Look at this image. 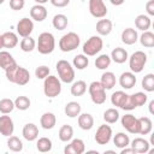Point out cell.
Here are the masks:
<instances>
[{"label":"cell","mask_w":154,"mask_h":154,"mask_svg":"<svg viewBox=\"0 0 154 154\" xmlns=\"http://www.w3.org/2000/svg\"><path fill=\"white\" fill-rule=\"evenodd\" d=\"M36 47H37V51L41 54L52 53L54 51V48H55V40H54L53 34H51L48 31L41 32L38 35V40H37Z\"/></svg>","instance_id":"cell-1"},{"label":"cell","mask_w":154,"mask_h":154,"mask_svg":"<svg viewBox=\"0 0 154 154\" xmlns=\"http://www.w3.org/2000/svg\"><path fill=\"white\" fill-rule=\"evenodd\" d=\"M43 93L47 97H57L61 93V83L60 79L55 76H47L43 82Z\"/></svg>","instance_id":"cell-2"},{"label":"cell","mask_w":154,"mask_h":154,"mask_svg":"<svg viewBox=\"0 0 154 154\" xmlns=\"http://www.w3.org/2000/svg\"><path fill=\"white\" fill-rule=\"evenodd\" d=\"M79 43H81L79 36L76 32L71 31L61 36V38L59 40V48L63 52H72L76 48H78Z\"/></svg>","instance_id":"cell-3"},{"label":"cell","mask_w":154,"mask_h":154,"mask_svg":"<svg viewBox=\"0 0 154 154\" xmlns=\"http://www.w3.org/2000/svg\"><path fill=\"white\" fill-rule=\"evenodd\" d=\"M57 71L59 75V78L64 83H72L75 79V70L71 66V64L67 60H59L57 63Z\"/></svg>","instance_id":"cell-4"},{"label":"cell","mask_w":154,"mask_h":154,"mask_svg":"<svg viewBox=\"0 0 154 154\" xmlns=\"http://www.w3.org/2000/svg\"><path fill=\"white\" fill-rule=\"evenodd\" d=\"M88 90L90 94V99L95 105H102L106 101V89L100 82L97 81L91 82Z\"/></svg>","instance_id":"cell-5"},{"label":"cell","mask_w":154,"mask_h":154,"mask_svg":"<svg viewBox=\"0 0 154 154\" xmlns=\"http://www.w3.org/2000/svg\"><path fill=\"white\" fill-rule=\"evenodd\" d=\"M128 59H129V66H130L131 72L140 73L144 69V65L147 63V54L142 51H136Z\"/></svg>","instance_id":"cell-6"},{"label":"cell","mask_w":154,"mask_h":154,"mask_svg":"<svg viewBox=\"0 0 154 154\" xmlns=\"http://www.w3.org/2000/svg\"><path fill=\"white\" fill-rule=\"evenodd\" d=\"M103 47V41L100 36H90L85 43L83 45V53L87 55V57H93L95 55L96 53H99Z\"/></svg>","instance_id":"cell-7"},{"label":"cell","mask_w":154,"mask_h":154,"mask_svg":"<svg viewBox=\"0 0 154 154\" xmlns=\"http://www.w3.org/2000/svg\"><path fill=\"white\" fill-rule=\"evenodd\" d=\"M112 138V129L109 125H106V124H102L97 128L96 130V134H95V141L97 144L100 146H103V144H107Z\"/></svg>","instance_id":"cell-8"},{"label":"cell","mask_w":154,"mask_h":154,"mask_svg":"<svg viewBox=\"0 0 154 154\" xmlns=\"http://www.w3.org/2000/svg\"><path fill=\"white\" fill-rule=\"evenodd\" d=\"M89 12L95 18H103L107 14V7L103 0H89Z\"/></svg>","instance_id":"cell-9"},{"label":"cell","mask_w":154,"mask_h":154,"mask_svg":"<svg viewBox=\"0 0 154 154\" xmlns=\"http://www.w3.org/2000/svg\"><path fill=\"white\" fill-rule=\"evenodd\" d=\"M122 125L125 130H128L130 134H138V118H136L134 114H125L122 117Z\"/></svg>","instance_id":"cell-10"},{"label":"cell","mask_w":154,"mask_h":154,"mask_svg":"<svg viewBox=\"0 0 154 154\" xmlns=\"http://www.w3.org/2000/svg\"><path fill=\"white\" fill-rule=\"evenodd\" d=\"M14 131V124L10 116H0V134L2 136H11Z\"/></svg>","instance_id":"cell-11"},{"label":"cell","mask_w":154,"mask_h":154,"mask_svg":"<svg viewBox=\"0 0 154 154\" xmlns=\"http://www.w3.org/2000/svg\"><path fill=\"white\" fill-rule=\"evenodd\" d=\"M32 30H34V23L29 18H25L24 17V18H22L17 23V32L22 37L30 36V34L32 32Z\"/></svg>","instance_id":"cell-12"},{"label":"cell","mask_w":154,"mask_h":154,"mask_svg":"<svg viewBox=\"0 0 154 154\" xmlns=\"http://www.w3.org/2000/svg\"><path fill=\"white\" fill-rule=\"evenodd\" d=\"M85 150V144L83 142V140L81 138H75L70 142V144H67L64 148V153L65 154H82Z\"/></svg>","instance_id":"cell-13"},{"label":"cell","mask_w":154,"mask_h":154,"mask_svg":"<svg viewBox=\"0 0 154 154\" xmlns=\"http://www.w3.org/2000/svg\"><path fill=\"white\" fill-rule=\"evenodd\" d=\"M29 81H30V73H29V71L26 69L22 67V66H18L17 70H16V73L13 76L12 83H16L18 85H25Z\"/></svg>","instance_id":"cell-14"},{"label":"cell","mask_w":154,"mask_h":154,"mask_svg":"<svg viewBox=\"0 0 154 154\" xmlns=\"http://www.w3.org/2000/svg\"><path fill=\"white\" fill-rule=\"evenodd\" d=\"M119 84L124 89H131L136 84V76L131 71H125L119 77Z\"/></svg>","instance_id":"cell-15"},{"label":"cell","mask_w":154,"mask_h":154,"mask_svg":"<svg viewBox=\"0 0 154 154\" xmlns=\"http://www.w3.org/2000/svg\"><path fill=\"white\" fill-rule=\"evenodd\" d=\"M22 135L23 137L31 142V141H35L37 137H38V128L34 124V123H28L23 126V130H22Z\"/></svg>","instance_id":"cell-16"},{"label":"cell","mask_w":154,"mask_h":154,"mask_svg":"<svg viewBox=\"0 0 154 154\" xmlns=\"http://www.w3.org/2000/svg\"><path fill=\"white\" fill-rule=\"evenodd\" d=\"M30 17L36 22H42L47 18V8L43 5L36 4L30 8Z\"/></svg>","instance_id":"cell-17"},{"label":"cell","mask_w":154,"mask_h":154,"mask_svg":"<svg viewBox=\"0 0 154 154\" xmlns=\"http://www.w3.org/2000/svg\"><path fill=\"white\" fill-rule=\"evenodd\" d=\"M130 146L135 150V153H147V152H149L150 143L142 137H136L132 140Z\"/></svg>","instance_id":"cell-18"},{"label":"cell","mask_w":154,"mask_h":154,"mask_svg":"<svg viewBox=\"0 0 154 154\" xmlns=\"http://www.w3.org/2000/svg\"><path fill=\"white\" fill-rule=\"evenodd\" d=\"M138 40V35H137V31L132 28H126L123 30L122 32V41L123 43L128 45V46H131L134 43H136Z\"/></svg>","instance_id":"cell-19"},{"label":"cell","mask_w":154,"mask_h":154,"mask_svg":"<svg viewBox=\"0 0 154 154\" xmlns=\"http://www.w3.org/2000/svg\"><path fill=\"white\" fill-rule=\"evenodd\" d=\"M55 123H57V118H55V114L52 112H46L40 118V124L45 130L53 129L55 126Z\"/></svg>","instance_id":"cell-20"},{"label":"cell","mask_w":154,"mask_h":154,"mask_svg":"<svg viewBox=\"0 0 154 154\" xmlns=\"http://www.w3.org/2000/svg\"><path fill=\"white\" fill-rule=\"evenodd\" d=\"M78 125L82 130H90L94 126V118L90 113L78 114Z\"/></svg>","instance_id":"cell-21"},{"label":"cell","mask_w":154,"mask_h":154,"mask_svg":"<svg viewBox=\"0 0 154 154\" xmlns=\"http://www.w3.org/2000/svg\"><path fill=\"white\" fill-rule=\"evenodd\" d=\"M128 58H129V55H128L126 49H124V48H122V47L114 48V49L112 51V53H111V59H112L114 63H117V64H123V63H125V61L128 60Z\"/></svg>","instance_id":"cell-22"},{"label":"cell","mask_w":154,"mask_h":154,"mask_svg":"<svg viewBox=\"0 0 154 154\" xmlns=\"http://www.w3.org/2000/svg\"><path fill=\"white\" fill-rule=\"evenodd\" d=\"M1 36H2V43L5 48H14L18 45V36L12 31H6Z\"/></svg>","instance_id":"cell-23"},{"label":"cell","mask_w":154,"mask_h":154,"mask_svg":"<svg viewBox=\"0 0 154 154\" xmlns=\"http://www.w3.org/2000/svg\"><path fill=\"white\" fill-rule=\"evenodd\" d=\"M153 129V123L148 117L138 118V134L140 135H148Z\"/></svg>","instance_id":"cell-24"},{"label":"cell","mask_w":154,"mask_h":154,"mask_svg":"<svg viewBox=\"0 0 154 154\" xmlns=\"http://www.w3.org/2000/svg\"><path fill=\"white\" fill-rule=\"evenodd\" d=\"M100 83L103 85V88H105L106 90L112 89V88L116 85V75H114L113 72H111V71L103 72L102 76H101Z\"/></svg>","instance_id":"cell-25"},{"label":"cell","mask_w":154,"mask_h":154,"mask_svg":"<svg viewBox=\"0 0 154 154\" xmlns=\"http://www.w3.org/2000/svg\"><path fill=\"white\" fill-rule=\"evenodd\" d=\"M96 31L101 36H107L112 31V22L109 19H100L96 23Z\"/></svg>","instance_id":"cell-26"},{"label":"cell","mask_w":154,"mask_h":154,"mask_svg":"<svg viewBox=\"0 0 154 154\" xmlns=\"http://www.w3.org/2000/svg\"><path fill=\"white\" fill-rule=\"evenodd\" d=\"M65 114L70 118H76L78 117V114L81 113V105L77 102V101H70L66 103L65 108Z\"/></svg>","instance_id":"cell-27"},{"label":"cell","mask_w":154,"mask_h":154,"mask_svg":"<svg viewBox=\"0 0 154 154\" xmlns=\"http://www.w3.org/2000/svg\"><path fill=\"white\" fill-rule=\"evenodd\" d=\"M113 143H114V146H116L117 148L123 149V148L130 146V138H129V136H128L126 134H124V132H118V134H116L114 137H113Z\"/></svg>","instance_id":"cell-28"},{"label":"cell","mask_w":154,"mask_h":154,"mask_svg":"<svg viewBox=\"0 0 154 154\" xmlns=\"http://www.w3.org/2000/svg\"><path fill=\"white\" fill-rule=\"evenodd\" d=\"M52 24H53V26H54L57 30H64V29H66V26H67V24H69V19H67V17H66L65 14L58 13V14H55V16L53 17Z\"/></svg>","instance_id":"cell-29"},{"label":"cell","mask_w":154,"mask_h":154,"mask_svg":"<svg viewBox=\"0 0 154 154\" xmlns=\"http://www.w3.org/2000/svg\"><path fill=\"white\" fill-rule=\"evenodd\" d=\"M16 64V60L14 58L6 51H0V67L6 70L8 69L10 66L14 65Z\"/></svg>","instance_id":"cell-30"},{"label":"cell","mask_w":154,"mask_h":154,"mask_svg":"<svg viewBox=\"0 0 154 154\" xmlns=\"http://www.w3.org/2000/svg\"><path fill=\"white\" fill-rule=\"evenodd\" d=\"M150 24H152L150 18L148 16H146V14H138L136 17V19H135L136 28L140 29V30H142V31H147L150 28Z\"/></svg>","instance_id":"cell-31"},{"label":"cell","mask_w":154,"mask_h":154,"mask_svg":"<svg viewBox=\"0 0 154 154\" xmlns=\"http://www.w3.org/2000/svg\"><path fill=\"white\" fill-rule=\"evenodd\" d=\"M71 94L73 96H82L85 91H87V83L84 81H77V82H73L72 85H71V89H70Z\"/></svg>","instance_id":"cell-32"},{"label":"cell","mask_w":154,"mask_h":154,"mask_svg":"<svg viewBox=\"0 0 154 154\" xmlns=\"http://www.w3.org/2000/svg\"><path fill=\"white\" fill-rule=\"evenodd\" d=\"M59 138H60V141H63V142H69V141H71V138H72V136H73V129H72V126L71 125H67V124H65V125H63L60 129H59Z\"/></svg>","instance_id":"cell-33"},{"label":"cell","mask_w":154,"mask_h":154,"mask_svg":"<svg viewBox=\"0 0 154 154\" xmlns=\"http://www.w3.org/2000/svg\"><path fill=\"white\" fill-rule=\"evenodd\" d=\"M140 42L143 47L152 48L154 47V34L152 31H143V34L140 36Z\"/></svg>","instance_id":"cell-34"},{"label":"cell","mask_w":154,"mask_h":154,"mask_svg":"<svg viewBox=\"0 0 154 154\" xmlns=\"http://www.w3.org/2000/svg\"><path fill=\"white\" fill-rule=\"evenodd\" d=\"M19 46H20V49H22L23 52L29 53V52H31V51L35 49V47H36V41H35L31 36H26V37H23V40L20 41Z\"/></svg>","instance_id":"cell-35"},{"label":"cell","mask_w":154,"mask_h":154,"mask_svg":"<svg viewBox=\"0 0 154 154\" xmlns=\"http://www.w3.org/2000/svg\"><path fill=\"white\" fill-rule=\"evenodd\" d=\"M111 61H112V59H111L109 55H107V54H101V55H99V57L95 59V66H96V69H99V70H106V69L111 65Z\"/></svg>","instance_id":"cell-36"},{"label":"cell","mask_w":154,"mask_h":154,"mask_svg":"<svg viewBox=\"0 0 154 154\" xmlns=\"http://www.w3.org/2000/svg\"><path fill=\"white\" fill-rule=\"evenodd\" d=\"M7 147L12 152H20L23 149V143L17 136L11 135V136H8V140H7Z\"/></svg>","instance_id":"cell-37"},{"label":"cell","mask_w":154,"mask_h":154,"mask_svg":"<svg viewBox=\"0 0 154 154\" xmlns=\"http://www.w3.org/2000/svg\"><path fill=\"white\" fill-rule=\"evenodd\" d=\"M36 148L41 153H47L52 149V141L48 137H41L36 142Z\"/></svg>","instance_id":"cell-38"},{"label":"cell","mask_w":154,"mask_h":154,"mask_svg":"<svg viewBox=\"0 0 154 154\" xmlns=\"http://www.w3.org/2000/svg\"><path fill=\"white\" fill-rule=\"evenodd\" d=\"M119 119V112L116 108H108L103 112V120L108 124H114Z\"/></svg>","instance_id":"cell-39"},{"label":"cell","mask_w":154,"mask_h":154,"mask_svg":"<svg viewBox=\"0 0 154 154\" xmlns=\"http://www.w3.org/2000/svg\"><path fill=\"white\" fill-rule=\"evenodd\" d=\"M89 64V59L87 58L85 54H77L73 58V66L77 70H84Z\"/></svg>","instance_id":"cell-40"},{"label":"cell","mask_w":154,"mask_h":154,"mask_svg":"<svg viewBox=\"0 0 154 154\" xmlns=\"http://www.w3.org/2000/svg\"><path fill=\"white\" fill-rule=\"evenodd\" d=\"M30 103H31L30 99L24 95H20L14 100V107L18 108L19 111H26L30 107Z\"/></svg>","instance_id":"cell-41"},{"label":"cell","mask_w":154,"mask_h":154,"mask_svg":"<svg viewBox=\"0 0 154 154\" xmlns=\"http://www.w3.org/2000/svg\"><path fill=\"white\" fill-rule=\"evenodd\" d=\"M14 109V101L11 99H1L0 100V112L2 114H8Z\"/></svg>","instance_id":"cell-42"},{"label":"cell","mask_w":154,"mask_h":154,"mask_svg":"<svg viewBox=\"0 0 154 154\" xmlns=\"http://www.w3.org/2000/svg\"><path fill=\"white\" fill-rule=\"evenodd\" d=\"M142 88L148 93L154 91V75L153 73H147L142 78Z\"/></svg>","instance_id":"cell-43"},{"label":"cell","mask_w":154,"mask_h":154,"mask_svg":"<svg viewBox=\"0 0 154 154\" xmlns=\"http://www.w3.org/2000/svg\"><path fill=\"white\" fill-rule=\"evenodd\" d=\"M131 97H132V101H134L135 107L143 106V105L147 102V94H144V93H142V91H137V93L132 94Z\"/></svg>","instance_id":"cell-44"},{"label":"cell","mask_w":154,"mask_h":154,"mask_svg":"<svg viewBox=\"0 0 154 154\" xmlns=\"http://www.w3.org/2000/svg\"><path fill=\"white\" fill-rule=\"evenodd\" d=\"M125 95H126V93H124V91H122V90H118V91L113 93L112 96H111V102H112V105L116 106V107H120V103L123 102Z\"/></svg>","instance_id":"cell-45"},{"label":"cell","mask_w":154,"mask_h":154,"mask_svg":"<svg viewBox=\"0 0 154 154\" xmlns=\"http://www.w3.org/2000/svg\"><path fill=\"white\" fill-rule=\"evenodd\" d=\"M119 108H122V109H124V111H131V109L136 108L135 105H134V101H132L131 95H129V94L125 95V97H124L123 102L120 103V107H119Z\"/></svg>","instance_id":"cell-46"},{"label":"cell","mask_w":154,"mask_h":154,"mask_svg":"<svg viewBox=\"0 0 154 154\" xmlns=\"http://www.w3.org/2000/svg\"><path fill=\"white\" fill-rule=\"evenodd\" d=\"M35 75L38 79H45L48 75H49V67L46 65H41L38 67H36L35 70Z\"/></svg>","instance_id":"cell-47"},{"label":"cell","mask_w":154,"mask_h":154,"mask_svg":"<svg viewBox=\"0 0 154 154\" xmlns=\"http://www.w3.org/2000/svg\"><path fill=\"white\" fill-rule=\"evenodd\" d=\"M25 5L24 0H10V7L13 11H20Z\"/></svg>","instance_id":"cell-48"},{"label":"cell","mask_w":154,"mask_h":154,"mask_svg":"<svg viewBox=\"0 0 154 154\" xmlns=\"http://www.w3.org/2000/svg\"><path fill=\"white\" fill-rule=\"evenodd\" d=\"M17 67H18V65H17V63H16L14 65H12V66H10L8 69H6V70H5V73H6V78H7V81L12 82V79H13V76H14V73H16Z\"/></svg>","instance_id":"cell-49"},{"label":"cell","mask_w":154,"mask_h":154,"mask_svg":"<svg viewBox=\"0 0 154 154\" xmlns=\"http://www.w3.org/2000/svg\"><path fill=\"white\" fill-rule=\"evenodd\" d=\"M49 1H51V4H52L53 6H55V7H65V6H67L69 2H70V0H49Z\"/></svg>","instance_id":"cell-50"},{"label":"cell","mask_w":154,"mask_h":154,"mask_svg":"<svg viewBox=\"0 0 154 154\" xmlns=\"http://www.w3.org/2000/svg\"><path fill=\"white\" fill-rule=\"evenodd\" d=\"M146 11L149 16H154V0H149L146 4Z\"/></svg>","instance_id":"cell-51"},{"label":"cell","mask_w":154,"mask_h":154,"mask_svg":"<svg viewBox=\"0 0 154 154\" xmlns=\"http://www.w3.org/2000/svg\"><path fill=\"white\" fill-rule=\"evenodd\" d=\"M130 153H135V150L132 148H128V147L123 148L122 152H120V154H130Z\"/></svg>","instance_id":"cell-52"},{"label":"cell","mask_w":154,"mask_h":154,"mask_svg":"<svg viewBox=\"0 0 154 154\" xmlns=\"http://www.w3.org/2000/svg\"><path fill=\"white\" fill-rule=\"evenodd\" d=\"M109 1H111V4L114 5V6H120V5L124 4L125 0H109Z\"/></svg>","instance_id":"cell-53"},{"label":"cell","mask_w":154,"mask_h":154,"mask_svg":"<svg viewBox=\"0 0 154 154\" xmlns=\"http://www.w3.org/2000/svg\"><path fill=\"white\" fill-rule=\"evenodd\" d=\"M153 106H154V100H152L150 102H149V112L153 114L154 113V111H153Z\"/></svg>","instance_id":"cell-54"},{"label":"cell","mask_w":154,"mask_h":154,"mask_svg":"<svg viewBox=\"0 0 154 154\" xmlns=\"http://www.w3.org/2000/svg\"><path fill=\"white\" fill-rule=\"evenodd\" d=\"M35 2H37V4H40V5H43V4H46L48 0H34Z\"/></svg>","instance_id":"cell-55"},{"label":"cell","mask_w":154,"mask_h":154,"mask_svg":"<svg viewBox=\"0 0 154 154\" xmlns=\"http://www.w3.org/2000/svg\"><path fill=\"white\" fill-rule=\"evenodd\" d=\"M4 47V43H2V36L0 35V49Z\"/></svg>","instance_id":"cell-56"},{"label":"cell","mask_w":154,"mask_h":154,"mask_svg":"<svg viewBox=\"0 0 154 154\" xmlns=\"http://www.w3.org/2000/svg\"><path fill=\"white\" fill-rule=\"evenodd\" d=\"M4 1H5V0H0V4H2V2H4Z\"/></svg>","instance_id":"cell-57"}]
</instances>
